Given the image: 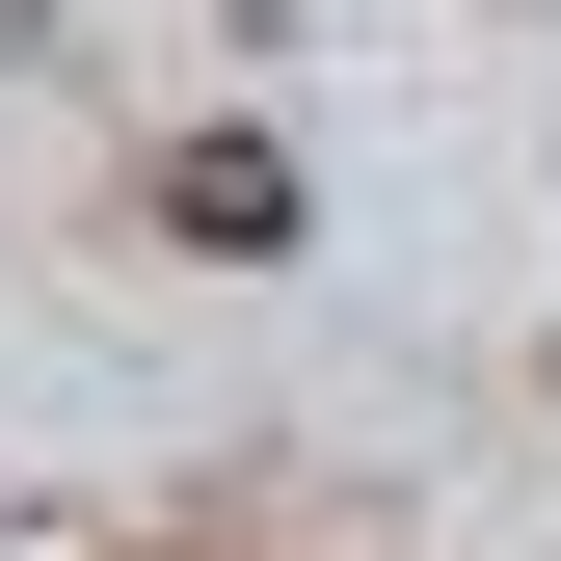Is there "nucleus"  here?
I'll return each instance as SVG.
<instances>
[{"mask_svg":"<svg viewBox=\"0 0 561 561\" xmlns=\"http://www.w3.org/2000/svg\"><path fill=\"white\" fill-rule=\"evenodd\" d=\"M161 215L215 241V267H267V241H295V161H267V134H187V161H161Z\"/></svg>","mask_w":561,"mask_h":561,"instance_id":"nucleus-1","label":"nucleus"}]
</instances>
